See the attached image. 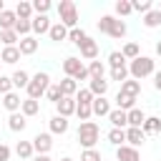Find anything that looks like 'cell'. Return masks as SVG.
I'll return each instance as SVG.
<instances>
[{"label": "cell", "instance_id": "cell-1", "mask_svg": "<svg viewBox=\"0 0 161 161\" xmlns=\"http://www.w3.org/2000/svg\"><path fill=\"white\" fill-rule=\"evenodd\" d=\"M75 138H78V143H80L83 148H96V143H98V138H101L98 123H96V121H83V123H78Z\"/></svg>", "mask_w": 161, "mask_h": 161}, {"label": "cell", "instance_id": "cell-2", "mask_svg": "<svg viewBox=\"0 0 161 161\" xmlns=\"http://www.w3.org/2000/svg\"><path fill=\"white\" fill-rule=\"evenodd\" d=\"M153 73H156V63H153V58H148V55H138L136 60L128 63V75H131L133 80H141V78L153 75Z\"/></svg>", "mask_w": 161, "mask_h": 161}, {"label": "cell", "instance_id": "cell-3", "mask_svg": "<svg viewBox=\"0 0 161 161\" xmlns=\"http://www.w3.org/2000/svg\"><path fill=\"white\" fill-rule=\"evenodd\" d=\"M98 30L101 33H106V35H111V38H116V40H121L123 35H126V23L123 20H118V18H113V15H101V20H98Z\"/></svg>", "mask_w": 161, "mask_h": 161}, {"label": "cell", "instance_id": "cell-4", "mask_svg": "<svg viewBox=\"0 0 161 161\" xmlns=\"http://www.w3.org/2000/svg\"><path fill=\"white\" fill-rule=\"evenodd\" d=\"M48 88H50V75L45 73V70H38L35 75H30V83H28V98H43L45 93H48Z\"/></svg>", "mask_w": 161, "mask_h": 161}, {"label": "cell", "instance_id": "cell-5", "mask_svg": "<svg viewBox=\"0 0 161 161\" xmlns=\"http://www.w3.org/2000/svg\"><path fill=\"white\" fill-rule=\"evenodd\" d=\"M63 73H65L68 78H73V80H91L88 65H83V60L75 58V55H68V58L63 60Z\"/></svg>", "mask_w": 161, "mask_h": 161}, {"label": "cell", "instance_id": "cell-6", "mask_svg": "<svg viewBox=\"0 0 161 161\" xmlns=\"http://www.w3.org/2000/svg\"><path fill=\"white\" fill-rule=\"evenodd\" d=\"M58 18L68 30L78 28V8H75V3L73 0H60L58 3Z\"/></svg>", "mask_w": 161, "mask_h": 161}, {"label": "cell", "instance_id": "cell-7", "mask_svg": "<svg viewBox=\"0 0 161 161\" xmlns=\"http://www.w3.org/2000/svg\"><path fill=\"white\" fill-rule=\"evenodd\" d=\"M33 148H35V153H40V156H48L50 148H53V136H50V133H35Z\"/></svg>", "mask_w": 161, "mask_h": 161}, {"label": "cell", "instance_id": "cell-8", "mask_svg": "<svg viewBox=\"0 0 161 161\" xmlns=\"http://www.w3.org/2000/svg\"><path fill=\"white\" fill-rule=\"evenodd\" d=\"M75 108H78V103H75V98H70V96H63V98L55 103V111H58V116H63V118L75 116Z\"/></svg>", "mask_w": 161, "mask_h": 161}, {"label": "cell", "instance_id": "cell-9", "mask_svg": "<svg viewBox=\"0 0 161 161\" xmlns=\"http://www.w3.org/2000/svg\"><path fill=\"white\" fill-rule=\"evenodd\" d=\"M91 108H93V116H98V118H108V113L113 111L111 108V101L106 98V96H101V98H93V103H91Z\"/></svg>", "mask_w": 161, "mask_h": 161}, {"label": "cell", "instance_id": "cell-10", "mask_svg": "<svg viewBox=\"0 0 161 161\" xmlns=\"http://www.w3.org/2000/svg\"><path fill=\"white\" fill-rule=\"evenodd\" d=\"M116 158H118V161H141V153H138V148L123 143V146L116 148Z\"/></svg>", "mask_w": 161, "mask_h": 161}, {"label": "cell", "instance_id": "cell-11", "mask_svg": "<svg viewBox=\"0 0 161 161\" xmlns=\"http://www.w3.org/2000/svg\"><path fill=\"white\" fill-rule=\"evenodd\" d=\"M108 121H111V126L113 128H128V113L126 111H121V108H113L111 113H108Z\"/></svg>", "mask_w": 161, "mask_h": 161}, {"label": "cell", "instance_id": "cell-12", "mask_svg": "<svg viewBox=\"0 0 161 161\" xmlns=\"http://www.w3.org/2000/svg\"><path fill=\"white\" fill-rule=\"evenodd\" d=\"M48 126H50V133H55V136H63L68 128H70V121L68 118H63V116H53L50 121H48Z\"/></svg>", "mask_w": 161, "mask_h": 161}, {"label": "cell", "instance_id": "cell-13", "mask_svg": "<svg viewBox=\"0 0 161 161\" xmlns=\"http://www.w3.org/2000/svg\"><path fill=\"white\" fill-rule=\"evenodd\" d=\"M68 33H70V30H68V28H65V25L58 20V23H53V25H50L48 38H50L53 43H63V40H68Z\"/></svg>", "mask_w": 161, "mask_h": 161}, {"label": "cell", "instance_id": "cell-14", "mask_svg": "<svg viewBox=\"0 0 161 161\" xmlns=\"http://www.w3.org/2000/svg\"><path fill=\"white\" fill-rule=\"evenodd\" d=\"M143 141H146V133L141 131V128H126V143L128 146H133V148H138V146H143Z\"/></svg>", "mask_w": 161, "mask_h": 161}, {"label": "cell", "instance_id": "cell-15", "mask_svg": "<svg viewBox=\"0 0 161 161\" xmlns=\"http://www.w3.org/2000/svg\"><path fill=\"white\" fill-rule=\"evenodd\" d=\"M30 23H33V33H35V35H43V33H50V25H53L48 15H35V18L30 20Z\"/></svg>", "mask_w": 161, "mask_h": 161}, {"label": "cell", "instance_id": "cell-16", "mask_svg": "<svg viewBox=\"0 0 161 161\" xmlns=\"http://www.w3.org/2000/svg\"><path fill=\"white\" fill-rule=\"evenodd\" d=\"M78 50H80V58H83V60H96V58H98V43L91 40V38H88Z\"/></svg>", "mask_w": 161, "mask_h": 161}, {"label": "cell", "instance_id": "cell-17", "mask_svg": "<svg viewBox=\"0 0 161 161\" xmlns=\"http://www.w3.org/2000/svg\"><path fill=\"white\" fill-rule=\"evenodd\" d=\"M20 48L18 45H13V48H3L0 50V63H8V65H15L18 60H20Z\"/></svg>", "mask_w": 161, "mask_h": 161}, {"label": "cell", "instance_id": "cell-18", "mask_svg": "<svg viewBox=\"0 0 161 161\" xmlns=\"http://www.w3.org/2000/svg\"><path fill=\"white\" fill-rule=\"evenodd\" d=\"M25 126H28V118L18 111V113H10V118H8V128L10 131H15V133H23L25 131Z\"/></svg>", "mask_w": 161, "mask_h": 161}, {"label": "cell", "instance_id": "cell-19", "mask_svg": "<svg viewBox=\"0 0 161 161\" xmlns=\"http://www.w3.org/2000/svg\"><path fill=\"white\" fill-rule=\"evenodd\" d=\"M15 15H18L20 20H33V18H35L33 3H28V0H20V3L15 5Z\"/></svg>", "mask_w": 161, "mask_h": 161}, {"label": "cell", "instance_id": "cell-20", "mask_svg": "<svg viewBox=\"0 0 161 161\" xmlns=\"http://www.w3.org/2000/svg\"><path fill=\"white\" fill-rule=\"evenodd\" d=\"M136 101H138V98H133V96H128V93H121V91L116 93V108H121V111H126V113H128L131 108H136Z\"/></svg>", "mask_w": 161, "mask_h": 161}, {"label": "cell", "instance_id": "cell-21", "mask_svg": "<svg viewBox=\"0 0 161 161\" xmlns=\"http://www.w3.org/2000/svg\"><path fill=\"white\" fill-rule=\"evenodd\" d=\"M3 106L10 111V113H18L20 111V106H23V98H20V93H8V96H3Z\"/></svg>", "mask_w": 161, "mask_h": 161}, {"label": "cell", "instance_id": "cell-22", "mask_svg": "<svg viewBox=\"0 0 161 161\" xmlns=\"http://www.w3.org/2000/svg\"><path fill=\"white\" fill-rule=\"evenodd\" d=\"M15 153H18L23 161H33V153H35L33 141H18V143H15Z\"/></svg>", "mask_w": 161, "mask_h": 161}, {"label": "cell", "instance_id": "cell-23", "mask_svg": "<svg viewBox=\"0 0 161 161\" xmlns=\"http://www.w3.org/2000/svg\"><path fill=\"white\" fill-rule=\"evenodd\" d=\"M15 23H18V15L15 10H3L0 13V30H15Z\"/></svg>", "mask_w": 161, "mask_h": 161}, {"label": "cell", "instance_id": "cell-24", "mask_svg": "<svg viewBox=\"0 0 161 161\" xmlns=\"http://www.w3.org/2000/svg\"><path fill=\"white\" fill-rule=\"evenodd\" d=\"M18 48H20V53H23V55H33V53H38V40H35L33 35H28V38H20Z\"/></svg>", "mask_w": 161, "mask_h": 161}, {"label": "cell", "instance_id": "cell-25", "mask_svg": "<svg viewBox=\"0 0 161 161\" xmlns=\"http://www.w3.org/2000/svg\"><path fill=\"white\" fill-rule=\"evenodd\" d=\"M88 91H91L96 98H101V96H106V91H108V80H106V78H91Z\"/></svg>", "mask_w": 161, "mask_h": 161}, {"label": "cell", "instance_id": "cell-26", "mask_svg": "<svg viewBox=\"0 0 161 161\" xmlns=\"http://www.w3.org/2000/svg\"><path fill=\"white\" fill-rule=\"evenodd\" d=\"M58 83H60V91H63V96H70V98H75V93L80 91V88H78V80H73V78H68V75H65L63 80H58Z\"/></svg>", "mask_w": 161, "mask_h": 161}, {"label": "cell", "instance_id": "cell-27", "mask_svg": "<svg viewBox=\"0 0 161 161\" xmlns=\"http://www.w3.org/2000/svg\"><path fill=\"white\" fill-rule=\"evenodd\" d=\"M141 131H143L146 136H148V133H158V131H161V118H158V116H146Z\"/></svg>", "mask_w": 161, "mask_h": 161}, {"label": "cell", "instance_id": "cell-28", "mask_svg": "<svg viewBox=\"0 0 161 161\" xmlns=\"http://www.w3.org/2000/svg\"><path fill=\"white\" fill-rule=\"evenodd\" d=\"M121 93H128V96L138 98V93H141V80H133V78L123 80V83H121Z\"/></svg>", "mask_w": 161, "mask_h": 161}, {"label": "cell", "instance_id": "cell-29", "mask_svg": "<svg viewBox=\"0 0 161 161\" xmlns=\"http://www.w3.org/2000/svg\"><path fill=\"white\" fill-rule=\"evenodd\" d=\"M143 121H146V113H143L141 108H131V111H128V126H131V128H141Z\"/></svg>", "mask_w": 161, "mask_h": 161}, {"label": "cell", "instance_id": "cell-30", "mask_svg": "<svg viewBox=\"0 0 161 161\" xmlns=\"http://www.w3.org/2000/svg\"><path fill=\"white\" fill-rule=\"evenodd\" d=\"M0 40H3V48H13L20 43V35L15 30H0Z\"/></svg>", "mask_w": 161, "mask_h": 161}, {"label": "cell", "instance_id": "cell-31", "mask_svg": "<svg viewBox=\"0 0 161 161\" xmlns=\"http://www.w3.org/2000/svg\"><path fill=\"white\" fill-rule=\"evenodd\" d=\"M68 40H70V43H73L75 48H80V45H83V43L88 40V33H86L83 28H73V30L68 33Z\"/></svg>", "mask_w": 161, "mask_h": 161}, {"label": "cell", "instance_id": "cell-32", "mask_svg": "<svg viewBox=\"0 0 161 161\" xmlns=\"http://www.w3.org/2000/svg\"><path fill=\"white\" fill-rule=\"evenodd\" d=\"M38 111H40V103H38L35 98H25L23 106H20V113H23L25 118H28V116H35Z\"/></svg>", "mask_w": 161, "mask_h": 161}, {"label": "cell", "instance_id": "cell-33", "mask_svg": "<svg viewBox=\"0 0 161 161\" xmlns=\"http://www.w3.org/2000/svg\"><path fill=\"white\" fill-rule=\"evenodd\" d=\"M10 78H13V86H15V88H28V83H30V75H28V70H23V68L15 70Z\"/></svg>", "mask_w": 161, "mask_h": 161}, {"label": "cell", "instance_id": "cell-34", "mask_svg": "<svg viewBox=\"0 0 161 161\" xmlns=\"http://www.w3.org/2000/svg\"><path fill=\"white\" fill-rule=\"evenodd\" d=\"M108 143H113L116 148L123 146V143H126V131H123V128H111V131H108Z\"/></svg>", "mask_w": 161, "mask_h": 161}, {"label": "cell", "instance_id": "cell-35", "mask_svg": "<svg viewBox=\"0 0 161 161\" xmlns=\"http://www.w3.org/2000/svg\"><path fill=\"white\" fill-rule=\"evenodd\" d=\"M141 23H143L146 28H158V25H161V13H158V10L153 8L151 13H146V15L141 18Z\"/></svg>", "mask_w": 161, "mask_h": 161}, {"label": "cell", "instance_id": "cell-36", "mask_svg": "<svg viewBox=\"0 0 161 161\" xmlns=\"http://www.w3.org/2000/svg\"><path fill=\"white\" fill-rule=\"evenodd\" d=\"M121 53H123L126 60H136V58L141 55V48H138V43H126V45L121 48Z\"/></svg>", "mask_w": 161, "mask_h": 161}, {"label": "cell", "instance_id": "cell-37", "mask_svg": "<svg viewBox=\"0 0 161 161\" xmlns=\"http://www.w3.org/2000/svg\"><path fill=\"white\" fill-rule=\"evenodd\" d=\"M113 10H116L118 18H126V15L133 13V5H131V0H118V3L113 5Z\"/></svg>", "mask_w": 161, "mask_h": 161}, {"label": "cell", "instance_id": "cell-38", "mask_svg": "<svg viewBox=\"0 0 161 161\" xmlns=\"http://www.w3.org/2000/svg\"><path fill=\"white\" fill-rule=\"evenodd\" d=\"M108 65H111V68H126L123 53H121V50H111V53H108Z\"/></svg>", "mask_w": 161, "mask_h": 161}, {"label": "cell", "instance_id": "cell-39", "mask_svg": "<svg viewBox=\"0 0 161 161\" xmlns=\"http://www.w3.org/2000/svg\"><path fill=\"white\" fill-rule=\"evenodd\" d=\"M88 75H91V78H103V75H106V65H103L101 60H91V63H88Z\"/></svg>", "mask_w": 161, "mask_h": 161}, {"label": "cell", "instance_id": "cell-40", "mask_svg": "<svg viewBox=\"0 0 161 161\" xmlns=\"http://www.w3.org/2000/svg\"><path fill=\"white\" fill-rule=\"evenodd\" d=\"M131 5H133V13H141V15H146V13L153 10L151 0H131Z\"/></svg>", "mask_w": 161, "mask_h": 161}, {"label": "cell", "instance_id": "cell-41", "mask_svg": "<svg viewBox=\"0 0 161 161\" xmlns=\"http://www.w3.org/2000/svg\"><path fill=\"white\" fill-rule=\"evenodd\" d=\"M50 8H53L50 0H33V10H35V15H48Z\"/></svg>", "mask_w": 161, "mask_h": 161}, {"label": "cell", "instance_id": "cell-42", "mask_svg": "<svg viewBox=\"0 0 161 161\" xmlns=\"http://www.w3.org/2000/svg\"><path fill=\"white\" fill-rule=\"evenodd\" d=\"M45 98H48L50 103H58V101L63 98V91H60V83H50V88H48V93H45Z\"/></svg>", "mask_w": 161, "mask_h": 161}, {"label": "cell", "instance_id": "cell-43", "mask_svg": "<svg viewBox=\"0 0 161 161\" xmlns=\"http://www.w3.org/2000/svg\"><path fill=\"white\" fill-rule=\"evenodd\" d=\"M93 98H96V96H93L88 88H80V91L75 93V103H83V106H91V103H93Z\"/></svg>", "mask_w": 161, "mask_h": 161}, {"label": "cell", "instance_id": "cell-44", "mask_svg": "<svg viewBox=\"0 0 161 161\" xmlns=\"http://www.w3.org/2000/svg\"><path fill=\"white\" fill-rule=\"evenodd\" d=\"M111 80H118V83L128 80V65L126 68H111Z\"/></svg>", "mask_w": 161, "mask_h": 161}, {"label": "cell", "instance_id": "cell-45", "mask_svg": "<svg viewBox=\"0 0 161 161\" xmlns=\"http://www.w3.org/2000/svg\"><path fill=\"white\" fill-rule=\"evenodd\" d=\"M75 116L80 118V123H83V121H91V116H93V108H91V106H83V103H78V108H75Z\"/></svg>", "mask_w": 161, "mask_h": 161}, {"label": "cell", "instance_id": "cell-46", "mask_svg": "<svg viewBox=\"0 0 161 161\" xmlns=\"http://www.w3.org/2000/svg\"><path fill=\"white\" fill-rule=\"evenodd\" d=\"M13 78H8V75H0V96H8V93H13Z\"/></svg>", "mask_w": 161, "mask_h": 161}, {"label": "cell", "instance_id": "cell-47", "mask_svg": "<svg viewBox=\"0 0 161 161\" xmlns=\"http://www.w3.org/2000/svg\"><path fill=\"white\" fill-rule=\"evenodd\" d=\"M80 161H101V151H96V148H83Z\"/></svg>", "mask_w": 161, "mask_h": 161}, {"label": "cell", "instance_id": "cell-48", "mask_svg": "<svg viewBox=\"0 0 161 161\" xmlns=\"http://www.w3.org/2000/svg\"><path fill=\"white\" fill-rule=\"evenodd\" d=\"M0 161H10V146L0 143Z\"/></svg>", "mask_w": 161, "mask_h": 161}, {"label": "cell", "instance_id": "cell-49", "mask_svg": "<svg viewBox=\"0 0 161 161\" xmlns=\"http://www.w3.org/2000/svg\"><path fill=\"white\" fill-rule=\"evenodd\" d=\"M153 88L161 93V70H156V73H153Z\"/></svg>", "mask_w": 161, "mask_h": 161}, {"label": "cell", "instance_id": "cell-50", "mask_svg": "<svg viewBox=\"0 0 161 161\" xmlns=\"http://www.w3.org/2000/svg\"><path fill=\"white\" fill-rule=\"evenodd\" d=\"M33 161H50V156H40V153H35V156H33Z\"/></svg>", "mask_w": 161, "mask_h": 161}, {"label": "cell", "instance_id": "cell-51", "mask_svg": "<svg viewBox=\"0 0 161 161\" xmlns=\"http://www.w3.org/2000/svg\"><path fill=\"white\" fill-rule=\"evenodd\" d=\"M156 55H161V40L156 43Z\"/></svg>", "mask_w": 161, "mask_h": 161}, {"label": "cell", "instance_id": "cell-52", "mask_svg": "<svg viewBox=\"0 0 161 161\" xmlns=\"http://www.w3.org/2000/svg\"><path fill=\"white\" fill-rule=\"evenodd\" d=\"M3 10H5V3H3V0H0V13H3Z\"/></svg>", "mask_w": 161, "mask_h": 161}, {"label": "cell", "instance_id": "cell-53", "mask_svg": "<svg viewBox=\"0 0 161 161\" xmlns=\"http://www.w3.org/2000/svg\"><path fill=\"white\" fill-rule=\"evenodd\" d=\"M60 161H73V158H70V156H63V158H60Z\"/></svg>", "mask_w": 161, "mask_h": 161}, {"label": "cell", "instance_id": "cell-54", "mask_svg": "<svg viewBox=\"0 0 161 161\" xmlns=\"http://www.w3.org/2000/svg\"><path fill=\"white\" fill-rule=\"evenodd\" d=\"M156 10H158V13H161V3H158V8H156Z\"/></svg>", "mask_w": 161, "mask_h": 161}, {"label": "cell", "instance_id": "cell-55", "mask_svg": "<svg viewBox=\"0 0 161 161\" xmlns=\"http://www.w3.org/2000/svg\"><path fill=\"white\" fill-rule=\"evenodd\" d=\"M0 75H3V73H0Z\"/></svg>", "mask_w": 161, "mask_h": 161}]
</instances>
